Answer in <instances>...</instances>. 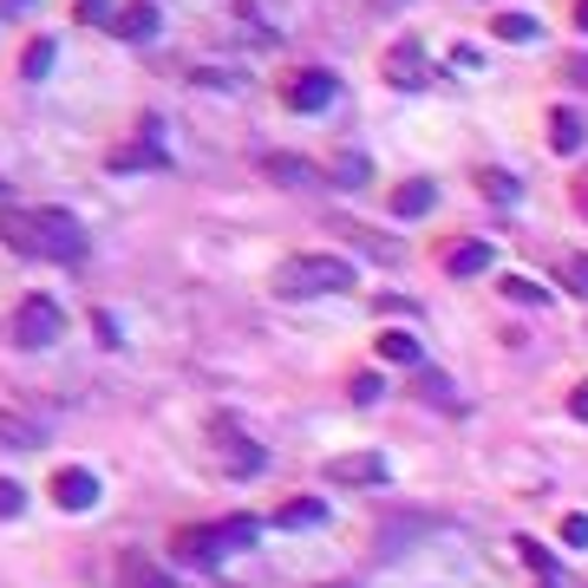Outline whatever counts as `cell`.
I'll return each mask as SVG.
<instances>
[{
	"label": "cell",
	"mask_w": 588,
	"mask_h": 588,
	"mask_svg": "<svg viewBox=\"0 0 588 588\" xmlns=\"http://www.w3.org/2000/svg\"><path fill=\"white\" fill-rule=\"evenodd\" d=\"M354 282L360 275L340 255H294V262H282V275H275V288L288 294V301H301V294H347Z\"/></svg>",
	"instance_id": "6da1fadb"
},
{
	"label": "cell",
	"mask_w": 588,
	"mask_h": 588,
	"mask_svg": "<svg viewBox=\"0 0 588 588\" xmlns=\"http://www.w3.org/2000/svg\"><path fill=\"white\" fill-rule=\"evenodd\" d=\"M60 334H66V307H60L53 294H27L20 314H13V347L40 354V347H53Z\"/></svg>",
	"instance_id": "7a4b0ae2"
},
{
	"label": "cell",
	"mask_w": 588,
	"mask_h": 588,
	"mask_svg": "<svg viewBox=\"0 0 588 588\" xmlns=\"http://www.w3.org/2000/svg\"><path fill=\"white\" fill-rule=\"evenodd\" d=\"M40 242H46V255L53 262H85V222L73 210H40Z\"/></svg>",
	"instance_id": "3957f363"
},
{
	"label": "cell",
	"mask_w": 588,
	"mask_h": 588,
	"mask_svg": "<svg viewBox=\"0 0 588 588\" xmlns=\"http://www.w3.org/2000/svg\"><path fill=\"white\" fill-rule=\"evenodd\" d=\"M334 92H340V78L327 73V66H307V73H288L282 105H288V112H327V105H334Z\"/></svg>",
	"instance_id": "277c9868"
},
{
	"label": "cell",
	"mask_w": 588,
	"mask_h": 588,
	"mask_svg": "<svg viewBox=\"0 0 588 588\" xmlns=\"http://www.w3.org/2000/svg\"><path fill=\"white\" fill-rule=\"evenodd\" d=\"M426 78H432V66H426L419 40H392V53H386V85H399V92H419Z\"/></svg>",
	"instance_id": "5b68a950"
},
{
	"label": "cell",
	"mask_w": 588,
	"mask_h": 588,
	"mask_svg": "<svg viewBox=\"0 0 588 588\" xmlns=\"http://www.w3.org/2000/svg\"><path fill=\"white\" fill-rule=\"evenodd\" d=\"M0 242H7L13 255H46V242H40V210H0Z\"/></svg>",
	"instance_id": "8992f818"
},
{
	"label": "cell",
	"mask_w": 588,
	"mask_h": 588,
	"mask_svg": "<svg viewBox=\"0 0 588 588\" xmlns=\"http://www.w3.org/2000/svg\"><path fill=\"white\" fill-rule=\"evenodd\" d=\"M53 504H60V511H92V504H98V477H92V471H60V477H53Z\"/></svg>",
	"instance_id": "52a82bcc"
},
{
	"label": "cell",
	"mask_w": 588,
	"mask_h": 588,
	"mask_svg": "<svg viewBox=\"0 0 588 588\" xmlns=\"http://www.w3.org/2000/svg\"><path fill=\"white\" fill-rule=\"evenodd\" d=\"M118 588H177V582L157 569L150 549H125V556H118Z\"/></svg>",
	"instance_id": "ba28073f"
},
{
	"label": "cell",
	"mask_w": 588,
	"mask_h": 588,
	"mask_svg": "<svg viewBox=\"0 0 588 588\" xmlns=\"http://www.w3.org/2000/svg\"><path fill=\"white\" fill-rule=\"evenodd\" d=\"M334 484H386V458L379 451H360V458H334L327 464Z\"/></svg>",
	"instance_id": "9c48e42d"
},
{
	"label": "cell",
	"mask_w": 588,
	"mask_h": 588,
	"mask_svg": "<svg viewBox=\"0 0 588 588\" xmlns=\"http://www.w3.org/2000/svg\"><path fill=\"white\" fill-rule=\"evenodd\" d=\"M439 210V183H426V177H412V183H399L392 190V217H432Z\"/></svg>",
	"instance_id": "30bf717a"
},
{
	"label": "cell",
	"mask_w": 588,
	"mask_h": 588,
	"mask_svg": "<svg viewBox=\"0 0 588 588\" xmlns=\"http://www.w3.org/2000/svg\"><path fill=\"white\" fill-rule=\"evenodd\" d=\"M157 27H164V13H157L150 0L118 7V20H112V33H118V40H157Z\"/></svg>",
	"instance_id": "8fae6325"
},
{
	"label": "cell",
	"mask_w": 588,
	"mask_h": 588,
	"mask_svg": "<svg viewBox=\"0 0 588 588\" xmlns=\"http://www.w3.org/2000/svg\"><path fill=\"white\" fill-rule=\"evenodd\" d=\"M379 354H386V360H392V367H426V340H419V334H406V327H392V334H379Z\"/></svg>",
	"instance_id": "7c38bea8"
},
{
	"label": "cell",
	"mask_w": 588,
	"mask_h": 588,
	"mask_svg": "<svg viewBox=\"0 0 588 588\" xmlns=\"http://www.w3.org/2000/svg\"><path fill=\"white\" fill-rule=\"evenodd\" d=\"M217 439H222V458H229V471H262V451L235 432V419H217Z\"/></svg>",
	"instance_id": "4fadbf2b"
},
{
	"label": "cell",
	"mask_w": 588,
	"mask_h": 588,
	"mask_svg": "<svg viewBox=\"0 0 588 588\" xmlns=\"http://www.w3.org/2000/svg\"><path fill=\"white\" fill-rule=\"evenodd\" d=\"M177 556H183L190 569H217V563H222L217 529H183V536H177Z\"/></svg>",
	"instance_id": "5bb4252c"
},
{
	"label": "cell",
	"mask_w": 588,
	"mask_h": 588,
	"mask_svg": "<svg viewBox=\"0 0 588 588\" xmlns=\"http://www.w3.org/2000/svg\"><path fill=\"white\" fill-rule=\"evenodd\" d=\"M491 262H497V255H491V242H458V249L444 255V275H458V282H464V275H484Z\"/></svg>",
	"instance_id": "9a60e30c"
},
{
	"label": "cell",
	"mask_w": 588,
	"mask_h": 588,
	"mask_svg": "<svg viewBox=\"0 0 588 588\" xmlns=\"http://www.w3.org/2000/svg\"><path fill=\"white\" fill-rule=\"evenodd\" d=\"M588 145V125L576 112H549V150H563V157H576Z\"/></svg>",
	"instance_id": "2e32d148"
},
{
	"label": "cell",
	"mask_w": 588,
	"mask_h": 588,
	"mask_svg": "<svg viewBox=\"0 0 588 588\" xmlns=\"http://www.w3.org/2000/svg\"><path fill=\"white\" fill-rule=\"evenodd\" d=\"M0 444H7V451H40L46 432H40L33 419H20V412H0Z\"/></svg>",
	"instance_id": "e0dca14e"
},
{
	"label": "cell",
	"mask_w": 588,
	"mask_h": 588,
	"mask_svg": "<svg viewBox=\"0 0 588 588\" xmlns=\"http://www.w3.org/2000/svg\"><path fill=\"white\" fill-rule=\"evenodd\" d=\"M210 529H217V549H222V556H229V549H249V543L262 536V523H255V516H229V523H210Z\"/></svg>",
	"instance_id": "ac0fdd59"
},
{
	"label": "cell",
	"mask_w": 588,
	"mask_h": 588,
	"mask_svg": "<svg viewBox=\"0 0 588 588\" xmlns=\"http://www.w3.org/2000/svg\"><path fill=\"white\" fill-rule=\"evenodd\" d=\"M334 183H340V190H367L372 164L360 157V150H340V157H334Z\"/></svg>",
	"instance_id": "d6986e66"
},
{
	"label": "cell",
	"mask_w": 588,
	"mask_h": 588,
	"mask_svg": "<svg viewBox=\"0 0 588 588\" xmlns=\"http://www.w3.org/2000/svg\"><path fill=\"white\" fill-rule=\"evenodd\" d=\"M157 132H164V125H145V145L112 150V164H118V170H138V164H164V145H157Z\"/></svg>",
	"instance_id": "ffe728a7"
},
{
	"label": "cell",
	"mask_w": 588,
	"mask_h": 588,
	"mask_svg": "<svg viewBox=\"0 0 588 588\" xmlns=\"http://www.w3.org/2000/svg\"><path fill=\"white\" fill-rule=\"evenodd\" d=\"M53 60H60V46H53V40H33V46L20 53V78H33V85H40V78L53 73Z\"/></svg>",
	"instance_id": "44dd1931"
},
{
	"label": "cell",
	"mask_w": 588,
	"mask_h": 588,
	"mask_svg": "<svg viewBox=\"0 0 588 588\" xmlns=\"http://www.w3.org/2000/svg\"><path fill=\"white\" fill-rule=\"evenodd\" d=\"M282 529H307V523H327V504L321 497H294V504H282V516H275Z\"/></svg>",
	"instance_id": "7402d4cb"
},
{
	"label": "cell",
	"mask_w": 588,
	"mask_h": 588,
	"mask_svg": "<svg viewBox=\"0 0 588 588\" xmlns=\"http://www.w3.org/2000/svg\"><path fill=\"white\" fill-rule=\"evenodd\" d=\"M543 33V20L536 13H497V40H511V46H529Z\"/></svg>",
	"instance_id": "603a6c76"
},
{
	"label": "cell",
	"mask_w": 588,
	"mask_h": 588,
	"mask_svg": "<svg viewBox=\"0 0 588 588\" xmlns=\"http://www.w3.org/2000/svg\"><path fill=\"white\" fill-rule=\"evenodd\" d=\"M262 170H269V177H282V183H294V190H301V183H314V164H307V157H262Z\"/></svg>",
	"instance_id": "cb8c5ba5"
},
{
	"label": "cell",
	"mask_w": 588,
	"mask_h": 588,
	"mask_svg": "<svg viewBox=\"0 0 588 588\" xmlns=\"http://www.w3.org/2000/svg\"><path fill=\"white\" fill-rule=\"evenodd\" d=\"M419 392L439 406V412H458V392H451V379L444 372H432V367H419Z\"/></svg>",
	"instance_id": "d4e9b609"
},
{
	"label": "cell",
	"mask_w": 588,
	"mask_h": 588,
	"mask_svg": "<svg viewBox=\"0 0 588 588\" xmlns=\"http://www.w3.org/2000/svg\"><path fill=\"white\" fill-rule=\"evenodd\" d=\"M477 190H484L497 210H511V203H516V177H511V170H484V177H477Z\"/></svg>",
	"instance_id": "484cf974"
},
{
	"label": "cell",
	"mask_w": 588,
	"mask_h": 588,
	"mask_svg": "<svg viewBox=\"0 0 588 588\" xmlns=\"http://www.w3.org/2000/svg\"><path fill=\"white\" fill-rule=\"evenodd\" d=\"M504 294H511V301H523V307H543V301H549V294L536 288L529 275H511V282H504Z\"/></svg>",
	"instance_id": "4316f807"
},
{
	"label": "cell",
	"mask_w": 588,
	"mask_h": 588,
	"mask_svg": "<svg viewBox=\"0 0 588 588\" xmlns=\"http://www.w3.org/2000/svg\"><path fill=\"white\" fill-rule=\"evenodd\" d=\"M563 543H569V549H588V511L563 516Z\"/></svg>",
	"instance_id": "83f0119b"
},
{
	"label": "cell",
	"mask_w": 588,
	"mask_h": 588,
	"mask_svg": "<svg viewBox=\"0 0 588 588\" xmlns=\"http://www.w3.org/2000/svg\"><path fill=\"white\" fill-rule=\"evenodd\" d=\"M563 282L588 301V255H569V262H563Z\"/></svg>",
	"instance_id": "f1b7e54d"
},
{
	"label": "cell",
	"mask_w": 588,
	"mask_h": 588,
	"mask_svg": "<svg viewBox=\"0 0 588 588\" xmlns=\"http://www.w3.org/2000/svg\"><path fill=\"white\" fill-rule=\"evenodd\" d=\"M78 20L98 27V20H118V7H112V0H78Z\"/></svg>",
	"instance_id": "f546056e"
},
{
	"label": "cell",
	"mask_w": 588,
	"mask_h": 588,
	"mask_svg": "<svg viewBox=\"0 0 588 588\" xmlns=\"http://www.w3.org/2000/svg\"><path fill=\"white\" fill-rule=\"evenodd\" d=\"M27 511V491L20 484H0V516H20Z\"/></svg>",
	"instance_id": "4dcf8cb0"
},
{
	"label": "cell",
	"mask_w": 588,
	"mask_h": 588,
	"mask_svg": "<svg viewBox=\"0 0 588 588\" xmlns=\"http://www.w3.org/2000/svg\"><path fill=\"white\" fill-rule=\"evenodd\" d=\"M354 399H360V406H372V399H386V386H379L372 372H360V379H354Z\"/></svg>",
	"instance_id": "1f68e13d"
},
{
	"label": "cell",
	"mask_w": 588,
	"mask_h": 588,
	"mask_svg": "<svg viewBox=\"0 0 588 588\" xmlns=\"http://www.w3.org/2000/svg\"><path fill=\"white\" fill-rule=\"evenodd\" d=\"M451 66H458V73H477L484 60H477V46H451Z\"/></svg>",
	"instance_id": "d6a6232c"
},
{
	"label": "cell",
	"mask_w": 588,
	"mask_h": 588,
	"mask_svg": "<svg viewBox=\"0 0 588 588\" xmlns=\"http://www.w3.org/2000/svg\"><path fill=\"white\" fill-rule=\"evenodd\" d=\"M516 549H523V563H529V569H543V576H549V556H543V543H529V536H523Z\"/></svg>",
	"instance_id": "836d02e7"
},
{
	"label": "cell",
	"mask_w": 588,
	"mask_h": 588,
	"mask_svg": "<svg viewBox=\"0 0 588 588\" xmlns=\"http://www.w3.org/2000/svg\"><path fill=\"white\" fill-rule=\"evenodd\" d=\"M569 412H576V419H582V426H588V379H582V386H576V392H569Z\"/></svg>",
	"instance_id": "e575fe53"
},
{
	"label": "cell",
	"mask_w": 588,
	"mask_h": 588,
	"mask_svg": "<svg viewBox=\"0 0 588 588\" xmlns=\"http://www.w3.org/2000/svg\"><path fill=\"white\" fill-rule=\"evenodd\" d=\"M40 0H0V13H33Z\"/></svg>",
	"instance_id": "d590c367"
},
{
	"label": "cell",
	"mask_w": 588,
	"mask_h": 588,
	"mask_svg": "<svg viewBox=\"0 0 588 588\" xmlns=\"http://www.w3.org/2000/svg\"><path fill=\"white\" fill-rule=\"evenodd\" d=\"M569 78H576V85L588 92V60H569Z\"/></svg>",
	"instance_id": "8d00e7d4"
},
{
	"label": "cell",
	"mask_w": 588,
	"mask_h": 588,
	"mask_svg": "<svg viewBox=\"0 0 588 588\" xmlns=\"http://www.w3.org/2000/svg\"><path fill=\"white\" fill-rule=\"evenodd\" d=\"M576 27L588 33V0H576Z\"/></svg>",
	"instance_id": "74e56055"
},
{
	"label": "cell",
	"mask_w": 588,
	"mask_h": 588,
	"mask_svg": "<svg viewBox=\"0 0 588 588\" xmlns=\"http://www.w3.org/2000/svg\"><path fill=\"white\" fill-rule=\"evenodd\" d=\"M327 588H360V582H327Z\"/></svg>",
	"instance_id": "f35d334b"
}]
</instances>
